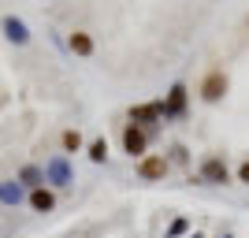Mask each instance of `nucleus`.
<instances>
[{
	"label": "nucleus",
	"mask_w": 249,
	"mask_h": 238,
	"mask_svg": "<svg viewBox=\"0 0 249 238\" xmlns=\"http://www.w3.org/2000/svg\"><path fill=\"white\" fill-rule=\"evenodd\" d=\"M167 167H171L167 156L145 153L142 160H138V179H142V183H164V179H167Z\"/></svg>",
	"instance_id": "1"
},
{
	"label": "nucleus",
	"mask_w": 249,
	"mask_h": 238,
	"mask_svg": "<svg viewBox=\"0 0 249 238\" xmlns=\"http://www.w3.org/2000/svg\"><path fill=\"white\" fill-rule=\"evenodd\" d=\"M197 179L205 183V186H227L231 171H227V164H223V156H205V160H201Z\"/></svg>",
	"instance_id": "2"
},
{
	"label": "nucleus",
	"mask_w": 249,
	"mask_h": 238,
	"mask_svg": "<svg viewBox=\"0 0 249 238\" xmlns=\"http://www.w3.org/2000/svg\"><path fill=\"white\" fill-rule=\"evenodd\" d=\"M45 183H49V186H71L74 183V171H71V164H67V156L45 160Z\"/></svg>",
	"instance_id": "3"
},
{
	"label": "nucleus",
	"mask_w": 249,
	"mask_h": 238,
	"mask_svg": "<svg viewBox=\"0 0 249 238\" xmlns=\"http://www.w3.org/2000/svg\"><path fill=\"white\" fill-rule=\"evenodd\" d=\"M145 149H149V130H142V127H134V123H126L123 127V153H130V156H145Z\"/></svg>",
	"instance_id": "4"
},
{
	"label": "nucleus",
	"mask_w": 249,
	"mask_h": 238,
	"mask_svg": "<svg viewBox=\"0 0 249 238\" xmlns=\"http://www.w3.org/2000/svg\"><path fill=\"white\" fill-rule=\"evenodd\" d=\"M126 115H130V123H134V127H142V130H149V134H153V127L164 119V115H160V104H156V101H153V104H134Z\"/></svg>",
	"instance_id": "5"
},
{
	"label": "nucleus",
	"mask_w": 249,
	"mask_h": 238,
	"mask_svg": "<svg viewBox=\"0 0 249 238\" xmlns=\"http://www.w3.org/2000/svg\"><path fill=\"white\" fill-rule=\"evenodd\" d=\"M223 93H227V74L223 71H208L205 82H201V97H205L208 104H216V101H223Z\"/></svg>",
	"instance_id": "6"
},
{
	"label": "nucleus",
	"mask_w": 249,
	"mask_h": 238,
	"mask_svg": "<svg viewBox=\"0 0 249 238\" xmlns=\"http://www.w3.org/2000/svg\"><path fill=\"white\" fill-rule=\"evenodd\" d=\"M26 194H30V190L22 186L19 179H4V183H0V205H4V208L22 205V201H26Z\"/></svg>",
	"instance_id": "7"
},
{
	"label": "nucleus",
	"mask_w": 249,
	"mask_h": 238,
	"mask_svg": "<svg viewBox=\"0 0 249 238\" xmlns=\"http://www.w3.org/2000/svg\"><path fill=\"white\" fill-rule=\"evenodd\" d=\"M26 205H30V212H52V208H56V190L52 186H37V190H30V194H26Z\"/></svg>",
	"instance_id": "8"
},
{
	"label": "nucleus",
	"mask_w": 249,
	"mask_h": 238,
	"mask_svg": "<svg viewBox=\"0 0 249 238\" xmlns=\"http://www.w3.org/2000/svg\"><path fill=\"white\" fill-rule=\"evenodd\" d=\"M156 104H160V101H156ZM182 112H186V86L175 82V86H171V93H167V104H160V115L167 119V115H182Z\"/></svg>",
	"instance_id": "9"
},
{
	"label": "nucleus",
	"mask_w": 249,
	"mask_h": 238,
	"mask_svg": "<svg viewBox=\"0 0 249 238\" xmlns=\"http://www.w3.org/2000/svg\"><path fill=\"white\" fill-rule=\"evenodd\" d=\"M4 34H8V41H15V45H26L30 41V30H26V22L19 19V15H4Z\"/></svg>",
	"instance_id": "10"
},
{
	"label": "nucleus",
	"mask_w": 249,
	"mask_h": 238,
	"mask_svg": "<svg viewBox=\"0 0 249 238\" xmlns=\"http://www.w3.org/2000/svg\"><path fill=\"white\" fill-rule=\"evenodd\" d=\"M15 179H19L26 190H37V186H45V167L26 164V167H19V175H15Z\"/></svg>",
	"instance_id": "11"
},
{
	"label": "nucleus",
	"mask_w": 249,
	"mask_h": 238,
	"mask_svg": "<svg viewBox=\"0 0 249 238\" xmlns=\"http://www.w3.org/2000/svg\"><path fill=\"white\" fill-rule=\"evenodd\" d=\"M67 49H71L74 56H93V37L82 34V30H74L71 37H67Z\"/></svg>",
	"instance_id": "12"
},
{
	"label": "nucleus",
	"mask_w": 249,
	"mask_h": 238,
	"mask_svg": "<svg viewBox=\"0 0 249 238\" xmlns=\"http://www.w3.org/2000/svg\"><path fill=\"white\" fill-rule=\"evenodd\" d=\"M60 145H63V153H78V149H82V134H78V130H63Z\"/></svg>",
	"instance_id": "13"
},
{
	"label": "nucleus",
	"mask_w": 249,
	"mask_h": 238,
	"mask_svg": "<svg viewBox=\"0 0 249 238\" xmlns=\"http://www.w3.org/2000/svg\"><path fill=\"white\" fill-rule=\"evenodd\" d=\"M89 160H93V164H104V160H108V142H104V138L89 142Z\"/></svg>",
	"instance_id": "14"
},
{
	"label": "nucleus",
	"mask_w": 249,
	"mask_h": 238,
	"mask_svg": "<svg viewBox=\"0 0 249 238\" xmlns=\"http://www.w3.org/2000/svg\"><path fill=\"white\" fill-rule=\"evenodd\" d=\"M186 231H190V220H182V216H178V220H171V227L164 231V238H182Z\"/></svg>",
	"instance_id": "15"
},
{
	"label": "nucleus",
	"mask_w": 249,
	"mask_h": 238,
	"mask_svg": "<svg viewBox=\"0 0 249 238\" xmlns=\"http://www.w3.org/2000/svg\"><path fill=\"white\" fill-rule=\"evenodd\" d=\"M171 160H175V164H190V156H186V149H182V145H175V149H171Z\"/></svg>",
	"instance_id": "16"
},
{
	"label": "nucleus",
	"mask_w": 249,
	"mask_h": 238,
	"mask_svg": "<svg viewBox=\"0 0 249 238\" xmlns=\"http://www.w3.org/2000/svg\"><path fill=\"white\" fill-rule=\"evenodd\" d=\"M238 183H246V186H249V160L238 167Z\"/></svg>",
	"instance_id": "17"
},
{
	"label": "nucleus",
	"mask_w": 249,
	"mask_h": 238,
	"mask_svg": "<svg viewBox=\"0 0 249 238\" xmlns=\"http://www.w3.org/2000/svg\"><path fill=\"white\" fill-rule=\"evenodd\" d=\"M190 238H205V235H201V231H194V235H190Z\"/></svg>",
	"instance_id": "18"
},
{
	"label": "nucleus",
	"mask_w": 249,
	"mask_h": 238,
	"mask_svg": "<svg viewBox=\"0 0 249 238\" xmlns=\"http://www.w3.org/2000/svg\"><path fill=\"white\" fill-rule=\"evenodd\" d=\"M219 238H231V235H219Z\"/></svg>",
	"instance_id": "19"
}]
</instances>
